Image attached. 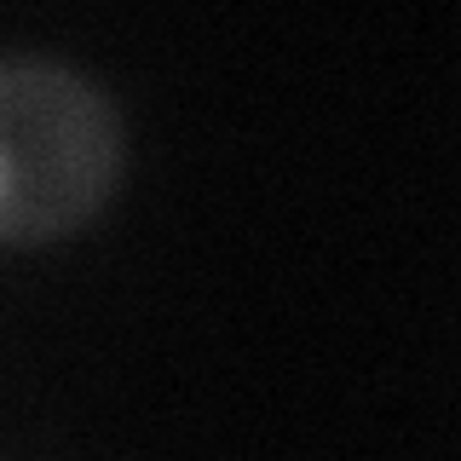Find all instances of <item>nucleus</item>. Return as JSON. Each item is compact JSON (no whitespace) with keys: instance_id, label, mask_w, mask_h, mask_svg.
I'll use <instances>...</instances> for the list:
<instances>
[{"instance_id":"nucleus-1","label":"nucleus","mask_w":461,"mask_h":461,"mask_svg":"<svg viewBox=\"0 0 461 461\" xmlns=\"http://www.w3.org/2000/svg\"><path fill=\"white\" fill-rule=\"evenodd\" d=\"M127 173L110 86L47 52H0V249H58L98 225Z\"/></svg>"}]
</instances>
